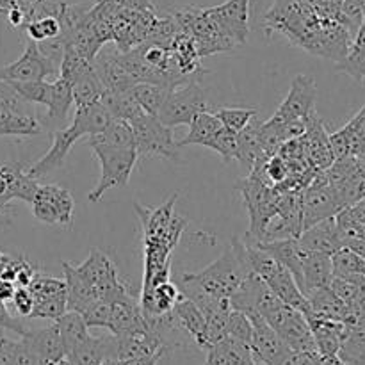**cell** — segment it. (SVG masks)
<instances>
[{
  "label": "cell",
  "instance_id": "cell-36",
  "mask_svg": "<svg viewBox=\"0 0 365 365\" xmlns=\"http://www.w3.org/2000/svg\"><path fill=\"white\" fill-rule=\"evenodd\" d=\"M335 277H349V274H362L365 277V259L349 248H341L331 255Z\"/></svg>",
  "mask_w": 365,
  "mask_h": 365
},
{
  "label": "cell",
  "instance_id": "cell-2",
  "mask_svg": "<svg viewBox=\"0 0 365 365\" xmlns=\"http://www.w3.org/2000/svg\"><path fill=\"white\" fill-rule=\"evenodd\" d=\"M246 253H248L250 266L252 271L264 280V284L285 303V305L292 307L294 310L302 312L303 316L309 317L310 305L309 299L305 298L302 291H299L298 284H296L294 277L291 271L278 262L274 257L266 253L264 250L257 248V246L246 245Z\"/></svg>",
  "mask_w": 365,
  "mask_h": 365
},
{
  "label": "cell",
  "instance_id": "cell-26",
  "mask_svg": "<svg viewBox=\"0 0 365 365\" xmlns=\"http://www.w3.org/2000/svg\"><path fill=\"white\" fill-rule=\"evenodd\" d=\"M71 103H73V91H71V82L66 81L64 77L57 75L56 82H52V95H50V102L46 106L48 113H46L45 123L52 130L57 128H64L66 123L68 110H70Z\"/></svg>",
  "mask_w": 365,
  "mask_h": 365
},
{
  "label": "cell",
  "instance_id": "cell-40",
  "mask_svg": "<svg viewBox=\"0 0 365 365\" xmlns=\"http://www.w3.org/2000/svg\"><path fill=\"white\" fill-rule=\"evenodd\" d=\"M207 148L220 153V157L225 160V163L235 160V155H237V132L221 127V130L210 139Z\"/></svg>",
  "mask_w": 365,
  "mask_h": 365
},
{
  "label": "cell",
  "instance_id": "cell-23",
  "mask_svg": "<svg viewBox=\"0 0 365 365\" xmlns=\"http://www.w3.org/2000/svg\"><path fill=\"white\" fill-rule=\"evenodd\" d=\"M307 321H309V327L312 330L317 351L324 356L339 355L348 327L341 321L323 319V317H309Z\"/></svg>",
  "mask_w": 365,
  "mask_h": 365
},
{
  "label": "cell",
  "instance_id": "cell-17",
  "mask_svg": "<svg viewBox=\"0 0 365 365\" xmlns=\"http://www.w3.org/2000/svg\"><path fill=\"white\" fill-rule=\"evenodd\" d=\"M298 242L305 252H319L327 255H334L335 252L344 248L337 223H335V216L305 228L299 234Z\"/></svg>",
  "mask_w": 365,
  "mask_h": 365
},
{
  "label": "cell",
  "instance_id": "cell-46",
  "mask_svg": "<svg viewBox=\"0 0 365 365\" xmlns=\"http://www.w3.org/2000/svg\"><path fill=\"white\" fill-rule=\"evenodd\" d=\"M14 348H16V342L0 334V365H13Z\"/></svg>",
  "mask_w": 365,
  "mask_h": 365
},
{
  "label": "cell",
  "instance_id": "cell-45",
  "mask_svg": "<svg viewBox=\"0 0 365 365\" xmlns=\"http://www.w3.org/2000/svg\"><path fill=\"white\" fill-rule=\"evenodd\" d=\"M36 274H38V269H36L34 266H31V264L24 259V262L20 264V267H18V271H16L14 284H16V287H29V285H31V282L34 280Z\"/></svg>",
  "mask_w": 365,
  "mask_h": 365
},
{
  "label": "cell",
  "instance_id": "cell-8",
  "mask_svg": "<svg viewBox=\"0 0 365 365\" xmlns=\"http://www.w3.org/2000/svg\"><path fill=\"white\" fill-rule=\"evenodd\" d=\"M32 214L45 225H57L70 230L73 225L75 202L68 189L57 184L39 185L31 202Z\"/></svg>",
  "mask_w": 365,
  "mask_h": 365
},
{
  "label": "cell",
  "instance_id": "cell-24",
  "mask_svg": "<svg viewBox=\"0 0 365 365\" xmlns=\"http://www.w3.org/2000/svg\"><path fill=\"white\" fill-rule=\"evenodd\" d=\"M175 317H177L178 324L182 327V330L189 335V337L195 341V344L200 349H209V341H207V321L205 316L202 314V310L191 302V299L184 298L182 296L178 299V303L173 309Z\"/></svg>",
  "mask_w": 365,
  "mask_h": 365
},
{
  "label": "cell",
  "instance_id": "cell-16",
  "mask_svg": "<svg viewBox=\"0 0 365 365\" xmlns=\"http://www.w3.org/2000/svg\"><path fill=\"white\" fill-rule=\"evenodd\" d=\"M109 359H118V339L113 334L107 337L88 335L66 356L73 365H102Z\"/></svg>",
  "mask_w": 365,
  "mask_h": 365
},
{
  "label": "cell",
  "instance_id": "cell-21",
  "mask_svg": "<svg viewBox=\"0 0 365 365\" xmlns=\"http://www.w3.org/2000/svg\"><path fill=\"white\" fill-rule=\"evenodd\" d=\"M252 246L264 250L271 257H274L278 262L284 264L291 271V274L294 277L296 284L299 287V284H302V262L303 257H305V250L299 246L298 237L277 239V241H259L252 242Z\"/></svg>",
  "mask_w": 365,
  "mask_h": 365
},
{
  "label": "cell",
  "instance_id": "cell-34",
  "mask_svg": "<svg viewBox=\"0 0 365 365\" xmlns=\"http://www.w3.org/2000/svg\"><path fill=\"white\" fill-rule=\"evenodd\" d=\"M170 91L171 89L166 88V86L152 84V82H135L130 88V95L134 96L139 107L146 114H152V116H157L160 106L164 103V100H166Z\"/></svg>",
  "mask_w": 365,
  "mask_h": 365
},
{
  "label": "cell",
  "instance_id": "cell-7",
  "mask_svg": "<svg viewBox=\"0 0 365 365\" xmlns=\"http://www.w3.org/2000/svg\"><path fill=\"white\" fill-rule=\"evenodd\" d=\"M59 63L57 57L46 56L38 43L29 39L24 53L14 63L0 66V78L9 82L46 81L59 75Z\"/></svg>",
  "mask_w": 365,
  "mask_h": 365
},
{
  "label": "cell",
  "instance_id": "cell-29",
  "mask_svg": "<svg viewBox=\"0 0 365 365\" xmlns=\"http://www.w3.org/2000/svg\"><path fill=\"white\" fill-rule=\"evenodd\" d=\"M100 103L107 109L113 120H125L132 121L145 110L139 107L130 91H107L100 98Z\"/></svg>",
  "mask_w": 365,
  "mask_h": 365
},
{
  "label": "cell",
  "instance_id": "cell-28",
  "mask_svg": "<svg viewBox=\"0 0 365 365\" xmlns=\"http://www.w3.org/2000/svg\"><path fill=\"white\" fill-rule=\"evenodd\" d=\"M221 121L214 116L210 110H203V113L196 114L192 121L189 123V134L185 135L182 141H178V146H189V145H200L207 146L210 139L221 130Z\"/></svg>",
  "mask_w": 365,
  "mask_h": 365
},
{
  "label": "cell",
  "instance_id": "cell-33",
  "mask_svg": "<svg viewBox=\"0 0 365 365\" xmlns=\"http://www.w3.org/2000/svg\"><path fill=\"white\" fill-rule=\"evenodd\" d=\"M88 143H102V145L116 146V148H135L134 130L130 121L110 120L106 130L96 135H89Z\"/></svg>",
  "mask_w": 365,
  "mask_h": 365
},
{
  "label": "cell",
  "instance_id": "cell-15",
  "mask_svg": "<svg viewBox=\"0 0 365 365\" xmlns=\"http://www.w3.org/2000/svg\"><path fill=\"white\" fill-rule=\"evenodd\" d=\"M93 68L107 91H130L135 81L120 59V52H103V46L93 59Z\"/></svg>",
  "mask_w": 365,
  "mask_h": 365
},
{
  "label": "cell",
  "instance_id": "cell-32",
  "mask_svg": "<svg viewBox=\"0 0 365 365\" xmlns=\"http://www.w3.org/2000/svg\"><path fill=\"white\" fill-rule=\"evenodd\" d=\"M110 114L107 113L106 107L100 102L91 103L86 107H77L73 114V121L82 128L84 135H96L106 130L107 125L110 123Z\"/></svg>",
  "mask_w": 365,
  "mask_h": 365
},
{
  "label": "cell",
  "instance_id": "cell-48",
  "mask_svg": "<svg viewBox=\"0 0 365 365\" xmlns=\"http://www.w3.org/2000/svg\"><path fill=\"white\" fill-rule=\"evenodd\" d=\"M14 291H16V285H14V282L0 280V302H2V303L11 302Z\"/></svg>",
  "mask_w": 365,
  "mask_h": 365
},
{
  "label": "cell",
  "instance_id": "cell-31",
  "mask_svg": "<svg viewBox=\"0 0 365 365\" xmlns=\"http://www.w3.org/2000/svg\"><path fill=\"white\" fill-rule=\"evenodd\" d=\"M56 327L59 330L61 339H63L66 356L78 342H82L89 335V328L82 314L71 312V310H66L59 319H56Z\"/></svg>",
  "mask_w": 365,
  "mask_h": 365
},
{
  "label": "cell",
  "instance_id": "cell-18",
  "mask_svg": "<svg viewBox=\"0 0 365 365\" xmlns=\"http://www.w3.org/2000/svg\"><path fill=\"white\" fill-rule=\"evenodd\" d=\"M21 339L34 349V353L43 364L59 365L66 359L63 339H61L56 324H50V327L41 328V330H27L21 335Z\"/></svg>",
  "mask_w": 365,
  "mask_h": 365
},
{
  "label": "cell",
  "instance_id": "cell-25",
  "mask_svg": "<svg viewBox=\"0 0 365 365\" xmlns=\"http://www.w3.org/2000/svg\"><path fill=\"white\" fill-rule=\"evenodd\" d=\"M43 132V123L32 113H18L0 102V138H34Z\"/></svg>",
  "mask_w": 365,
  "mask_h": 365
},
{
  "label": "cell",
  "instance_id": "cell-4",
  "mask_svg": "<svg viewBox=\"0 0 365 365\" xmlns=\"http://www.w3.org/2000/svg\"><path fill=\"white\" fill-rule=\"evenodd\" d=\"M203 110H210L207 91L198 84V81H189L168 93L157 118L166 127L173 128L178 125H189L192 118Z\"/></svg>",
  "mask_w": 365,
  "mask_h": 365
},
{
  "label": "cell",
  "instance_id": "cell-47",
  "mask_svg": "<svg viewBox=\"0 0 365 365\" xmlns=\"http://www.w3.org/2000/svg\"><path fill=\"white\" fill-rule=\"evenodd\" d=\"M120 7L123 9H134V11H155V6H153L150 0H114Z\"/></svg>",
  "mask_w": 365,
  "mask_h": 365
},
{
  "label": "cell",
  "instance_id": "cell-49",
  "mask_svg": "<svg viewBox=\"0 0 365 365\" xmlns=\"http://www.w3.org/2000/svg\"><path fill=\"white\" fill-rule=\"evenodd\" d=\"M13 223V217L7 212V207H0V227H9Z\"/></svg>",
  "mask_w": 365,
  "mask_h": 365
},
{
  "label": "cell",
  "instance_id": "cell-27",
  "mask_svg": "<svg viewBox=\"0 0 365 365\" xmlns=\"http://www.w3.org/2000/svg\"><path fill=\"white\" fill-rule=\"evenodd\" d=\"M262 155V146H260V123L250 121L241 132H237V155L235 160L245 168L246 171H252L257 159Z\"/></svg>",
  "mask_w": 365,
  "mask_h": 365
},
{
  "label": "cell",
  "instance_id": "cell-13",
  "mask_svg": "<svg viewBox=\"0 0 365 365\" xmlns=\"http://www.w3.org/2000/svg\"><path fill=\"white\" fill-rule=\"evenodd\" d=\"M38 187L21 163H0V207H7L11 200L31 203Z\"/></svg>",
  "mask_w": 365,
  "mask_h": 365
},
{
  "label": "cell",
  "instance_id": "cell-22",
  "mask_svg": "<svg viewBox=\"0 0 365 365\" xmlns=\"http://www.w3.org/2000/svg\"><path fill=\"white\" fill-rule=\"evenodd\" d=\"M64 273V282H66V305L68 310L71 312L84 314L93 303L98 299L96 291L93 289V285L89 282H86L84 278L78 274V271L75 269V266H71L70 262L63 260L61 262Z\"/></svg>",
  "mask_w": 365,
  "mask_h": 365
},
{
  "label": "cell",
  "instance_id": "cell-5",
  "mask_svg": "<svg viewBox=\"0 0 365 365\" xmlns=\"http://www.w3.org/2000/svg\"><path fill=\"white\" fill-rule=\"evenodd\" d=\"M135 139V152L141 157H163L178 160V145L173 132L157 116L141 113L130 121Z\"/></svg>",
  "mask_w": 365,
  "mask_h": 365
},
{
  "label": "cell",
  "instance_id": "cell-12",
  "mask_svg": "<svg viewBox=\"0 0 365 365\" xmlns=\"http://www.w3.org/2000/svg\"><path fill=\"white\" fill-rule=\"evenodd\" d=\"M316 96L317 86L314 77L303 73L296 75L277 114L284 120H307V116L316 110Z\"/></svg>",
  "mask_w": 365,
  "mask_h": 365
},
{
  "label": "cell",
  "instance_id": "cell-37",
  "mask_svg": "<svg viewBox=\"0 0 365 365\" xmlns=\"http://www.w3.org/2000/svg\"><path fill=\"white\" fill-rule=\"evenodd\" d=\"M9 82V81H7ZM14 91L20 95L21 100L27 103H38V106H48L50 95H52V84L46 81H31V82H9Z\"/></svg>",
  "mask_w": 365,
  "mask_h": 365
},
{
  "label": "cell",
  "instance_id": "cell-30",
  "mask_svg": "<svg viewBox=\"0 0 365 365\" xmlns=\"http://www.w3.org/2000/svg\"><path fill=\"white\" fill-rule=\"evenodd\" d=\"M71 91H73V103L75 107H86L91 103L100 102V98L106 93L102 81L96 75L95 68L86 71L78 78L71 82Z\"/></svg>",
  "mask_w": 365,
  "mask_h": 365
},
{
  "label": "cell",
  "instance_id": "cell-20",
  "mask_svg": "<svg viewBox=\"0 0 365 365\" xmlns=\"http://www.w3.org/2000/svg\"><path fill=\"white\" fill-rule=\"evenodd\" d=\"M180 298V289L170 280L157 284L148 291H139V307H141L143 317L150 319V317H159L171 312Z\"/></svg>",
  "mask_w": 365,
  "mask_h": 365
},
{
  "label": "cell",
  "instance_id": "cell-50",
  "mask_svg": "<svg viewBox=\"0 0 365 365\" xmlns=\"http://www.w3.org/2000/svg\"><path fill=\"white\" fill-rule=\"evenodd\" d=\"M59 365H73V364H71V362H68V360H66V359H64V360H63V362H61Z\"/></svg>",
  "mask_w": 365,
  "mask_h": 365
},
{
  "label": "cell",
  "instance_id": "cell-43",
  "mask_svg": "<svg viewBox=\"0 0 365 365\" xmlns=\"http://www.w3.org/2000/svg\"><path fill=\"white\" fill-rule=\"evenodd\" d=\"M11 303L21 317H31L32 309H34V298H32L29 287H16Z\"/></svg>",
  "mask_w": 365,
  "mask_h": 365
},
{
  "label": "cell",
  "instance_id": "cell-51",
  "mask_svg": "<svg viewBox=\"0 0 365 365\" xmlns=\"http://www.w3.org/2000/svg\"><path fill=\"white\" fill-rule=\"evenodd\" d=\"M257 365H259V364H257Z\"/></svg>",
  "mask_w": 365,
  "mask_h": 365
},
{
  "label": "cell",
  "instance_id": "cell-3",
  "mask_svg": "<svg viewBox=\"0 0 365 365\" xmlns=\"http://www.w3.org/2000/svg\"><path fill=\"white\" fill-rule=\"evenodd\" d=\"M88 146L93 150L102 166L100 180L88 195L89 202L96 203L107 191L128 184L139 155L135 148H116V146L102 145V143H88Z\"/></svg>",
  "mask_w": 365,
  "mask_h": 365
},
{
  "label": "cell",
  "instance_id": "cell-6",
  "mask_svg": "<svg viewBox=\"0 0 365 365\" xmlns=\"http://www.w3.org/2000/svg\"><path fill=\"white\" fill-rule=\"evenodd\" d=\"M177 200L178 195L175 192L168 202H164L160 207H155V209H148V207L134 203L135 214L141 220L145 239H155V241L168 245L170 248L177 246L182 232L187 227V220L175 212Z\"/></svg>",
  "mask_w": 365,
  "mask_h": 365
},
{
  "label": "cell",
  "instance_id": "cell-10",
  "mask_svg": "<svg viewBox=\"0 0 365 365\" xmlns=\"http://www.w3.org/2000/svg\"><path fill=\"white\" fill-rule=\"evenodd\" d=\"M344 205L331 185H307L302 192L303 230L328 217L337 216Z\"/></svg>",
  "mask_w": 365,
  "mask_h": 365
},
{
  "label": "cell",
  "instance_id": "cell-19",
  "mask_svg": "<svg viewBox=\"0 0 365 365\" xmlns=\"http://www.w3.org/2000/svg\"><path fill=\"white\" fill-rule=\"evenodd\" d=\"M334 278V264H331V255L319 252H305L302 262V284L299 291L303 294H309L316 289L328 287Z\"/></svg>",
  "mask_w": 365,
  "mask_h": 365
},
{
  "label": "cell",
  "instance_id": "cell-41",
  "mask_svg": "<svg viewBox=\"0 0 365 365\" xmlns=\"http://www.w3.org/2000/svg\"><path fill=\"white\" fill-rule=\"evenodd\" d=\"M82 317H84L88 328H107V330H109L110 303L98 298L84 314H82Z\"/></svg>",
  "mask_w": 365,
  "mask_h": 365
},
{
  "label": "cell",
  "instance_id": "cell-38",
  "mask_svg": "<svg viewBox=\"0 0 365 365\" xmlns=\"http://www.w3.org/2000/svg\"><path fill=\"white\" fill-rule=\"evenodd\" d=\"M214 116L221 121L225 128L234 132H241L253 118L257 116V109H235V107H221L214 110Z\"/></svg>",
  "mask_w": 365,
  "mask_h": 365
},
{
  "label": "cell",
  "instance_id": "cell-42",
  "mask_svg": "<svg viewBox=\"0 0 365 365\" xmlns=\"http://www.w3.org/2000/svg\"><path fill=\"white\" fill-rule=\"evenodd\" d=\"M328 143H330L335 159H344V157L351 155V128L349 125L346 123L341 130L328 135Z\"/></svg>",
  "mask_w": 365,
  "mask_h": 365
},
{
  "label": "cell",
  "instance_id": "cell-9",
  "mask_svg": "<svg viewBox=\"0 0 365 365\" xmlns=\"http://www.w3.org/2000/svg\"><path fill=\"white\" fill-rule=\"evenodd\" d=\"M246 316L250 317L253 327L252 348L253 355L262 365H289L291 364L292 355L287 344L280 339V335L266 323L262 316L257 310H246Z\"/></svg>",
  "mask_w": 365,
  "mask_h": 365
},
{
  "label": "cell",
  "instance_id": "cell-11",
  "mask_svg": "<svg viewBox=\"0 0 365 365\" xmlns=\"http://www.w3.org/2000/svg\"><path fill=\"white\" fill-rule=\"evenodd\" d=\"M82 135H84V132H82V128L78 127L75 121H71L70 127L53 130L52 132L53 139H52V146H50V150L38 160V163H34L31 168H27V173L31 175L32 178L38 180V178L48 175L50 171L63 168L71 146H73Z\"/></svg>",
  "mask_w": 365,
  "mask_h": 365
},
{
  "label": "cell",
  "instance_id": "cell-14",
  "mask_svg": "<svg viewBox=\"0 0 365 365\" xmlns=\"http://www.w3.org/2000/svg\"><path fill=\"white\" fill-rule=\"evenodd\" d=\"M250 4L252 0H227L210 7L214 18L235 45L246 43L250 34Z\"/></svg>",
  "mask_w": 365,
  "mask_h": 365
},
{
  "label": "cell",
  "instance_id": "cell-35",
  "mask_svg": "<svg viewBox=\"0 0 365 365\" xmlns=\"http://www.w3.org/2000/svg\"><path fill=\"white\" fill-rule=\"evenodd\" d=\"M25 32H27L29 39L36 43L52 41V39L59 38L61 24L56 16V9H53V13H46L29 20L25 24Z\"/></svg>",
  "mask_w": 365,
  "mask_h": 365
},
{
  "label": "cell",
  "instance_id": "cell-44",
  "mask_svg": "<svg viewBox=\"0 0 365 365\" xmlns=\"http://www.w3.org/2000/svg\"><path fill=\"white\" fill-rule=\"evenodd\" d=\"M0 328L16 331V334H20V335H24L25 331H27L25 324L21 323L20 319H16V317L11 316L9 310H7V307H6V303H2V302H0Z\"/></svg>",
  "mask_w": 365,
  "mask_h": 365
},
{
  "label": "cell",
  "instance_id": "cell-1",
  "mask_svg": "<svg viewBox=\"0 0 365 365\" xmlns=\"http://www.w3.org/2000/svg\"><path fill=\"white\" fill-rule=\"evenodd\" d=\"M250 273L253 271L250 266L245 241L232 237L230 246L225 250V253H221L220 259H216L198 273H185L182 277L196 282L210 294L230 299V296L237 291L239 285L245 282Z\"/></svg>",
  "mask_w": 365,
  "mask_h": 365
},
{
  "label": "cell",
  "instance_id": "cell-39",
  "mask_svg": "<svg viewBox=\"0 0 365 365\" xmlns=\"http://www.w3.org/2000/svg\"><path fill=\"white\" fill-rule=\"evenodd\" d=\"M227 337L234 339V341L242 342V344H252L253 337V327L250 317L241 310H230L227 323Z\"/></svg>",
  "mask_w": 365,
  "mask_h": 365
}]
</instances>
